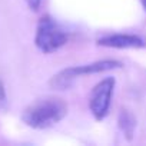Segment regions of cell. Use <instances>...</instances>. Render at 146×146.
<instances>
[{"label":"cell","instance_id":"cell-1","mask_svg":"<svg viewBox=\"0 0 146 146\" xmlns=\"http://www.w3.org/2000/svg\"><path fill=\"white\" fill-rule=\"evenodd\" d=\"M67 115V105L62 99L47 98L35 102L23 112V122L33 129H46Z\"/></svg>","mask_w":146,"mask_h":146},{"label":"cell","instance_id":"cell-7","mask_svg":"<svg viewBox=\"0 0 146 146\" xmlns=\"http://www.w3.org/2000/svg\"><path fill=\"white\" fill-rule=\"evenodd\" d=\"M6 106V90H5V85L0 80V110Z\"/></svg>","mask_w":146,"mask_h":146},{"label":"cell","instance_id":"cell-3","mask_svg":"<svg viewBox=\"0 0 146 146\" xmlns=\"http://www.w3.org/2000/svg\"><path fill=\"white\" fill-rule=\"evenodd\" d=\"M67 42V33L50 17L43 16L36 29L35 43L43 53H52L60 49Z\"/></svg>","mask_w":146,"mask_h":146},{"label":"cell","instance_id":"cell-2","mask_svg":"<svg viewBox=\"0 0 146 146\" xmlns=\"http://www.w3.org/2000/svg\"><path fill=\"white\" fill-rule=\"evenodd\" d=\"M122 67V63L117 60H99V62H93L89 64H83V66H76V67H67L62 72H59L57 75H54L49 85L53 89L57 90H64L67 88L72 86V83L75 82V79H78L79 76L83 75H93V73H102L106 70H112V69H117Z\"/></svg>","mask_w":146,"mask_h":146},{"label":"cell","instance_id":"cell-8","mask_svg":"<svg viewBox=\"0 0 146 146\" xmlns=\"http://www.w3.org/2000/svg\"><path fill=\"white\" fill-rule=\"evenodd\" d=\"M26 3L33 12H36V10H39V7L42 5V0H26Z\"/></svg>","mask_w":146,"mask_h":146},{"label":"cell","instance_id":"cell-9","mask_svg":"<svg viewBox=\"0 0 146 146\" xmlns=\"http://www.w3.org/2000/svg\"><path fill=\"white\" fill-rule=\"evenodd\" d=\"M140 2H142V6H143L145 10H146V0H140Z\"/></svg>","mask_w":146,"mask_h":146},{"label":"cell","instance_id":"cell-4","mask_svg":"<svg viewBox=\"0 0 146 146\" xmlns=\"http://www.w3.org/2000/svg\"><path fill=\"white\" fill-rule=\"evenodd\" d=\"M115 83L116 82L113 78H106V79L100 80L92 89V93L89 98V106H90V112L95 116V119L102 120L106 117L109 108H110Z\"/></svg>","mask_w":146,"mask_h":146},{"label":"cell","instance_id":"cell-6","mask_svg":"<svg viewBox=\"0 0 146 146\" xmlns=\"http://www.w3.org/2000/svg\"><path fill=\"white\" fill-rule=\"evenodd\" d=\"M119 127L120 130L123 132V135L130 140L133 137V133H135V127H136V119L135 116L126 110V109H122L120 113H119Z\"/></svg>","mask_w":146,"mask_h":146},{"label":"cell","instance_id":"cell-5","mask_svg":"<svg viewBox=\"0 0 146 146\" xmlns=\"http://www.w3.org/2000/svg\"><path fill=\"white\" fill-rule=\"evenodd\" d=\"M99 46H106V47H115V49H137V47H145L146 42L136 35H106L98 40Z\"/></svg>","mask_w":146,"mask_h":146}]
</instances>
